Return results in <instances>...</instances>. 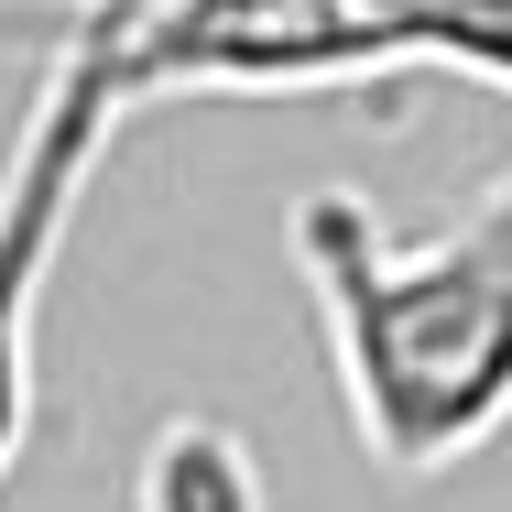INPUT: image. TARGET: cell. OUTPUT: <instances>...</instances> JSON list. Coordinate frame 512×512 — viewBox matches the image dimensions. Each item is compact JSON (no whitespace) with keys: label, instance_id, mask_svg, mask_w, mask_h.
<instances>
[{"label":"cell","instance_id":"obj_1","mask_svg":"<svg viewBox=\"0 0 512 512\" xmlns=\"http://www.w3.org/2000/svg\"><path fill=\"white\" fill-rule=\"evenodd\" d=\"M295 273L349 436L393 480L458 469L512 425V175L436 240H393L349 186H316L295 207Z\"/></svg>","mask_w":512,"mask_h":512},{"label":"cell","instance_id":"obj_2","mask_svg":"<svg viewBox=\"0 0 512 512\" xmlns=\"http://www.w3.org/2000/svg\"><path fill=\"white\" fill-rule=\"evenodd\" d=\"M131 0H66L55 44H44V88L22 109L11 153H0V480L33 436V327L44 284L66 262L77 197L99 175L109 131L131 120Z\"/></svg>","mask_w":512,"mask_h":512},{"label":"cell","instance_id":"obj_4","mask_svg":"<svg viewBox=\"0 0 512 512\" xmlns=\"http://www.w3.org/2000/svg\"><path fill=\"white\" fill-rule=\"evenodd\" d=\"M131 512H262L251 436L218 425V414H164L153 447H142V491H131Z\"/></svg>","mask_w":512,"mask_h":512},{"label":"cell","instance_id":"obj_3","mask_svg":"<svg viewBox=\"0 0 512 512\" xmlns=\"http://www.w3.org/2000/svg\"><path fill=\"white\" fill-rule=\"evenodd\" d=\"M425 66L349 0H131V99H327Z\"/></svg>","mask_w":512,"mask_h":512},{"label":"cell","instance_id":"obj_5","mask_svg":"<svg viewBox=\"0 0 512 512\" xmlns=\"http://www.w3.org/2000/svg\"><path fill=\"white\" fill-rule=\"evenodd\" d=\"M371 22H393L425 66H458L480 88H512V0H349Z\"/></svg>","mask_w":512,"mask_h":512}]
</instances>
